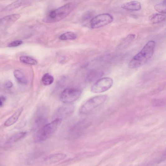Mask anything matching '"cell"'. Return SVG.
<instances>
[{
	"mask_svg": "<svg viewBox=\"0 0 166 166\" xmlns=\"http://www.w3.org/2000/svg\"><path fill=\"white\" fill-rule=\"evenodd\" d=\"M155 43L153 40L148 41L143 49L134 56L129 63L131 69H136L144 65L153 56Z\"/></svg>",
	"mask_w": 166,
	"mask_h": 166,
	"instance_id": "6da1fadb",
	"label": "cell"
},
{
	"mask_svg": "<svg viewBox=\"0 0 166 166\" xmlns=\"http://www.w3.org/2000/svg\"><path fill=\"white\" fill-rule=\"evenodd\" d=\"M75 5L70 2L51 11L44 18L43 21L50 23L59 21L65 18L74 10Z\"/></svg>",
	"mask_w": 166,
	"mask_h": 166,
	"instance_id": "7a4b0ae2",
	"label": "cell"
},
{
	"mask_svg": "<svg viewBox=\"0 0 166 166\" xmlns=\"http://www.w3.org/2000/svg\"><path fill=\"white\" fill-rule=\"evenodd\" d=\"M62 120L60 118H55L51 123L46 124L38 129L35 135V141L39 143L49 138L58 128Z\"/></svg>",
	"mask_w": 166,
	"mask_h": 166,
	"instance_id": "3957f363",
	"label": "cell"
},
{
	"mask_svg": "<svg viewBox=\"0 0 166 166\" xmlns=\"http://www.w3.org/2000/svg\"><path fill=\"white\" fill-rule=\"evenodd\" d=\"M106 95L92 97L88 101L82 106L80 109L81 114H88L94 109L103 104L107 99Z\"/></svg>",
	"mask_w": 166,
	"mask_h": 166,
	"instance_id": "277c9868",
	"label": "cell"
},
{
	"mask_svg": "<svg viewBox=\"0 0 166 166\" xmlns=\"http://www.w3.org/2000/svg\"><path fill=\"white\" fill-rule=\"evenodd\" d=\"M113 84L112 79L105 77L99 79L91 87V91L94 93L104 92L111 88Z\"/></svg>",
	"mask_w": 166,
	"mask_h": 166,
	"instance_id": "5b68a950",
	"label": "cell"
},
{
	"mask_svg": "<svg viewBox=\"0 0 166 166\" xmlns=\"http://www.w3.org/2000/svg\"><path fill=\"white\" fill-rule=\"evenodd\" d=\"M82 93V91L75 88H69L65 89L61 93L60 100L63 102L70 103L77 100Z\"/></svg>",
	"mask_w": 166,
	"mask_h": 166,
	"instance_id": "8992f818",
	"label": "cell"
},
{
	"mask_svg": "<svg viewBox=\"0 0 166 166\" xmlns=\"http://www.w3.org/2000/svg\"><path fill=\"white\" fill-rule=\"evenodd\" d=\"M114 20L112 16L109 13H103L97 15L90 21L91 27L97 29L107 26Z\"/></svg>",
	"mask_w": 166,
	"mask_h": 166,
	"instance_id": "52a82bcc",
	"label": "cell"
},
{
	"mask_svg": "<svg viewBox=\"0 0 166 166\" xmlns=\"http://www.w3.org/2000/svg\"><path fill=\"white\" fill-rule=\"evenodd\" d=\"M74 110V106L71 105H67L63 106L57 110L55 116L56 118H63L67 117L72 115Z\"/></svg>",
	"mask_w": 166,
	"mask_h": 166,
	"instance_id": "ba28073f",
	"label": "cell"
},
{
	"mask_svg": "<svg viewBox=\"0 0 166 166\" xmlns=\"http://www.w3.org/2000/svg\"><path fill=\"white\" fill-rule=\"evenodd\" d=\"M67 155L64 154H57L51 155L45 158L44 161L47 164L58 163L64 159Z\"/></svg>",
	"mask_w": 166,
	"mask_h": 166,
	"instance_id": "9c48e42d",
	"label": "cell"
},
{
	"mask_svg": "<svg viewBox=\"0 0 166 166\" xmlns=\"http://www.w3.org/2000/svg\"><path fill=\"white\" fill-rule=\"evenodd\" d=\"M121 7L126 10L137 11L141 9V6L139 2L134 1L125 3L121 5Z\"/></svg>",
	"mask_w": 166,
	"mask_h": 166,
	"instance_id": "30bf717a",
	"label": "cell"
},
{
	"mask_svg": "<svg viewBox=\"0 0 166 166\" xmlns=\"http://www.w3.org/2000/svg\"><path fill=\"white\" fill-rule=\"evenodd\" d=\"M23 111V108L21 107L18 109L4 123V126L7 127L12 126L16 122L21 116Z\"/></svg>",
	"mask_w": 166,
	"mask_h": 166,
	"instance_id": "8fae6325",
	"label": "cell"
},
{
	"mask_svg": "<svg viewBox=\"0 0 166 166\" xmlns=\"http://www.w3.org/2000/svg\"><path fill=\"white\" fill-rule=\"evenodd\" d=\"M27 135L26 132H21L16 133L7 140V143L8 144H12L16 143L24 138Z\"/></svg>",
	"mask_w": 166,
	"mask_h": 166,
	"instance_id": "7c38bea8",
	"label": "cell"
},
{
	"mask_svg": "<svg viewBox=\"0 0 166 166\" xmlns=\"http://www.w3.org/2000/svg\"><path fill=\"white\" fill-rule=\"evenodd\" d=\"M103 75V73L97 70L91 71L87 76V79L89 82H92L99 79V78Z\"/></svg>",
	"mask_w": 166,
	"mask_h": 166,
	"instance_id": "4fadbf2b",
	"label": "cell"
},
{
	"mask_svg": "<svg viewBox=\"0 0 166 166\" xmlns=\"http://www.w3.org/2000/svg\"><path fill=\"white\" fill-rule=\"evenodd\" d=\"M14 75L20 83L22 84L27 83L28 81L26 76L19 70H15L14 72Z\"/></svg>",
	"mask_w": 166,
	"mask_h": 166,
	"instance_id": "5bb4252c",
	"label": "cell"
},
{
	"mask_svg": "<svg viewBox=\"0 0 166 166\" xmlns=\"http://www.w3.org/2000/svg\"><path fill=\"white\" fill-rule=\"evenodd\" d=\"M165 16L162 14H156L152 16L150 18V21L153 24H157L165 20Z\"/></svg>",
	"mask_w": 166,
	"mask_h": 166,
	"instance_id": "9a60e30c",
	"label": "cell"
},
{
	"mask_svg": "<svg viewBox=\"0 0 166 166\" xmlns=\"http://www.w3.org/2000/svg\"><path fill=\"white\" fill-rule=\"evenodd\" d=\"M47 122L46 118L42 116H38L36 118L35 123V127L38 129L41 128L46 125Z\"/></svg>",
	"mask_w": 166,
	"mask_h": 166,
	"instance_id": "2e32d148",
	"label": "cell"
},
{
	"mask_svg": "<svg viewBox=\"0 0 166 166\" xmlns=\"http://www.w3.org/2000/svg\"><path fill=\"white\" fill-rule=\"evenodd\" d=\"M20 60L22 63L30 65H36L37 63V62L36 59L28 56H21L20 58Z\"/></svg>",
	"mask_w": 166,
	"mask_h": 166,
	"instance_id": "e0dca14e",
	"label": "cell"
},
{
	"mask_svg": "<svg viewBox=\"0 0 166 166\" xmlns=\"http://www.w3.org/2000/svg\"><path fill=\"white\" fill-rule=\"evenodd\" d=\"M76 35L72 32H67L61 35L59 39L62 40H73L77 38Z\"/></svg>",
	"mask_w": 166,
	"mask_h": 166,
	"instance_id": "ac0fdd59",
	"label": "cell"
},
{
	"mask_svg": "<svg viewBox=\"0 0 166 166\" xmlns=\"http://www.w3.org/2000/svg\"><path fill=\"white\" fill-rule=\"evenodd\" d=\"M42 81L43 84L45 86L51 85L54 81L53 77L49 74H44L42 78Z\"/></svg>",
	"mask_w": 166,
	"mask_h": 166,
	"instance_id": "d6986e66",
	"label": "cell"
},
{
	"mask_svg": "<svg viewBox=\"0 0 166 166\" xmlns=\"http://www.w3.org/2000/svg\"><path fill=\"white\" fill-rule=\"evenodd\" d=\"M25 1H18L14 2L9 5L7 6L5 8V10L7 11H11L17 8L25 3Z\"/></svg>",
	"mask_w": 166,
	"mask_h": 166,
	"instance_id": "ffe728a7",
	"label": "cell"
},
{
	"mask_svg": "<svg viewBox=\"0 0 166 166\" xmlns=\"http://www.w3.org/2000/svg\"><path fill=\"white\" fill-rule=\"evenodd\" d=\"M154 9L156 11L162 14L166 13V2L163 1L162 2L158 3L155 5Z\"/></svg>",
	"mask_w": 166,
	"mask_h": 166,
	"instance_id": "44dd1931",
	"label": "cell"
},
{
	"mask_svg": "<svg viewBox=\"0 0 166 166\" xmlns=\"http://www.w3.org/2000/svg\"><path fill=\"white\" fill-rule=\"evenodd\" d=\"M20 17L19 14H13L7 16L2 19V20L6 22H13L17 21Z\"/></svg>",
	"mask_w": 166,
	"mask_h": 166,
	"instance_id": "7402d4cb",
	"label": "cell"
},
{
	"mask_svg": "<svg viewBox=\"0 0 166 166\" xmlns=\"http://www.w3.org/2000/svg\"><path fill=\"white\" fill-rule=\"evenodd\" d=\"M152 103L155 107H162L165 105L166 100L164 99H155L153 101Z\"/></svg>",
	"mask_w": 166,
	"mask_h": 166,
	"instance_id": "603a6c76",
	"label": "cell"
},
{
	"mask_svg": "<svg viewBox=\"0 0 166 166\" xmlns=\"http://www.w3.org/2000/svg\"><path fill=\"white\" fill-rule=\"evenodd\" d=\"M136 36L133 34H130L128 35L125 39L123 41V43L122 45H124L126 44V45H129L130 43H131L135 38Z\"/></svg>",
	"mask_w": 166,
	"mask_h": 166,
	"instance_id": "cb8c5ba5",
	"label": "cell"
},
{
	"mask_svg": "<svg viewBox=\"0 0 166 166\" xmlns=\"http://www.w3.org/2000/svg\"><path fill=\"white\" fill-rule=\"evenodd\" d=\"M22 43V41L21 40L15 41L10 43L8 45V46L10 47H17L20 45Z\"/></svg>",
	"mask_w": 166,
	"mask_h": 166,
	"instance_id": "d4e9b609",
	"label": "cell"
},
{
	"mask_svg": "<svg viewBox=\"0 0 166 166\" xmlns=\"http://www.w3.org/2000/svg\"><path fill=\"white\" fill-rule=\"evenodd\" d=\"M6 97L4 96H0V107H2L6 100Z\"/></svg>",
	"mask_w": 166,
	"mask_h": 166,
	"instance_id": "484cf974",
	"label": "cell"
},
{
	"mask_svg": "<svg viewBox=\"0 0 166 166\" xmlns=\"http://www.w3.org/2000/svg\"><path fill=\"white\" fill-rule=\"evenodd\" d=\"M5 85L7 88L10 89L12 88L13 84L11 81H8L6 83Z\"/></svg>",
	"mask_w": 166,
	"mask_h": 166,
	"instance_id": "4316f807",
	"label": "cell"
}]
</instances>
